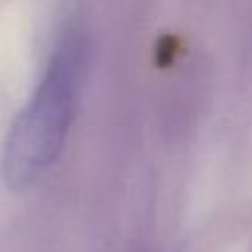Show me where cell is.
Masks as SVG:
<instances>
[{
    "instance_id": "obj_1",
    "label": "cell",
    "mask_w": 252,
    "mask_h": 252,
    "mask_svg": "<svg viewBox=\"0 0 252 252\" xmlns=\"http://www.w3.org/2000/svg\"><path fill=\"white\" fill-rule=\"evenodd\" d=\"M83 45L63 39L4 140L2 171L12 189L30 187L61 154L77 108Z\"/></svg>"
}]
</instances>
